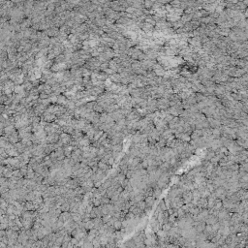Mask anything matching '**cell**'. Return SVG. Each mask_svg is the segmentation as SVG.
Wrapping results in <instances>:
<instances>
[{"label":"cell","mask_w":248,"mask_h":248,"mask_svg":"<svg viewBox=\"0 0 248 248\" xmlns=\"http://www.w3.org/2000/svg\"><path fill=\"white\" fill-rule=\"evenodd\" d=\"M109 79L111 81V83L118 84V83H121V79H122V78H121V76H120L118 73H116V74H114V75L109 77Z\"/></svg>","instance_id":"1"},{"label":"cell","mask_w":248,"mask_h":248,"mask_svg":"<svg viewBox=\"0 0 248 248\" xmlns=\"http://www.w3.org/2000/svg\"><path fill=\"white\" fill-rule=\"evenodd\" d=\"M67 102H68V99L66 98L65 95H59V96H58L57 105H59V106H66Z\"/></svg>","instance_id":"2"},{"label":"cell","mask_w":248,"mask_h":248,"mask_svg":"<svg viewBox=\"0 0 248 248\" xmlns=\"http://www.w3.org/2000/svg\"><path fill=\"white\" fill-rule=\"evenodd\" d=\"M109 66H110V68L111 69H112V70H114L115 72H117V70H118V68H119V65H117L112 59L109 62Z\"/></svg>","instance_id":"3"},{"label":"cell","mask_w":248,"mask_h":248,"mask_svg":"<svg viewBox=\"0 0 248 248\" xmlns=\"http://www.w3.org/2000/svg\"><path fill=\"white\" fill-rule=\"evenodd\" d=\"M108 116H109V113H107L106 111H104L103 113L100 114V122L101 123H106L107 119H108Z\"/></svg>","instance_id":"4"},{"label":"cell","mask_w":248,"mask_h":248,"mask_svg":"<svg viewBox=\"0 0 248 248\" xmlns=\"http://www.w3.org/2000/svg\"><path fill=\"white\" fill-rule=\"evenodd\" d=\"M94 111L95 112H98V113H103L104 111H105V109L102 107V106H100V105H96L95 106V108H94Z\"/></svg>","instance_id":"5"},{"label":"cell","mask_w":248,"mask_h":248,"mask_svg":"<svg viewBox=\"0 0 248 248\" xmlns=\"http://www.w3.org/2000/svg\"><path fill=\"white\" fill-rule=\"evenodd\" d=\"M1 60H8V52L1 51Z\"/></svg>","instance_id":"6"},{"label":"cell","mask_w":248,"mask_h":248,"mask_svg":"<svg viewBox=\"0 0 248 248\" xmlns=\"http://www.w3.org/2000/svg\"><path fill=\"white\" fill-rule=\"evenodd\" d=\"M114 228H116V229H119V228H121V222L119 221V220H116L115 222H114Z\"/></svg>","instance_id":"7"},{"label":"cell","mask_w":248,"mask_h":248,"mask_svg":"<svg viewBox=\"0 0 248 248\" xmlns=\"http://www.w3.org/2000/svg\"><path fill=\"white\" fill-rule=\"evenodd\" d=\"M114 160H115V159H114V158H113V157H111V158H110V159H109V161H108V164H109V165H110V166L113 165V164H114Z\"/></svg>","instance_id":"8"}]
</instances>
